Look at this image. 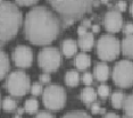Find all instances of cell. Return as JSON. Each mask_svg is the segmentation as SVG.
Instances as JSON below:
<instances>
[{
    "instance_id": "cell-34",
    "label": "cell",
    "mask_w": 133,
    "mask_h": 118,
    "mask_svg": "<svg viewBox=\"0 0 133 118\" xmlns=\"http://www.w3.org/2000/svg\"><path fill=\"white\" fill-rule=\"evenodd\" d=\"M104 118H119L118 115H116L115 113H107L105 115Z\"/></svg>"
},
{
    "instance_id": "cell-28",
    "label": "cell",
    "mask_w": 133,
    "mask_h": 118,
    "mask_svg": "<svg viewBox=\"0 0 133 118\" xmlns=\"http://www.w3.org/2000/svg\"><path fill=\"white\" fill-rule=\"evenodd\" d=\"M18 5H22V6H30V5H33L35 2H38V0H15Z\"/></svg>"
},
{
    "instance_id": "cell-32",
    "label": "cell",
    "mask_w": 133,
    "mask_h": 118,
    "mask_svg": "<svg viewBox=\"0 0 133 118\" xmlns=\"http://www.w3.org/2000/svg\"><path fill=\"white\" fill-rule=\"evenodd\" d=\"M87 33V27H84L83 25H81V26H78V29H77V34L80 35V36H82L84 35Z\"/></svg>"
},
{
    "instance_id": "cell-9",
    "label": "cell",
    "mask_w": 133,
    "mask_h": 118,
    "mask_svg": "<svg viewBox=\"0 0 133 118\" xmlns=\"http://www.w3.org/2000/svg\"><path fill=\"white\" fill-rule=\"evenodd\" d=\"M13 59L16 66L22 68H28L33 61L32 49L28 45H17L13 52Z\"/></svg>"
},
{
    "instance_id": "cell-24",
    "label": "cell",
    "mask_w": 133,
    "mask_h": 118,
    "mask_svg": "<svg viewBox=\"0 0 133 118\" xmlns=\"http://www.w3.org/2000/svg\"><path fill=\"white\" fill-rule=\"evenodd\" d=\"M109 92H110V87L106 84H101L99 85L98 87V94L101 96V98H106V96L109 95Z\"/></svg>"
},
{
    "instance_id": "cell-41",
    "label": "cell",
    "mask_w": 133,
    "mask_h": 118,
    "mask_svg": "<svg viewBox=\"0 0 133 118\" xmlns=\"http://www.w3.org/2000/svg\"><path fill=\"white\" fill-rule=\"evenodd\" d=\"M0 2H2V0H0Z\"/></svg>"
},
{
    "instance_id": "cell-1",
    "label": "cell",
    "mask_w": 133,
    "mask_h": 118,
    "mask_svg": "<svg viewBox=\"0 0 133 118\" xmlns=\"http://www.w3.org/2000/svg\"><path fill=\"white\" fill-rule=\"evenodd\" d=\"M60 31L59 18L43 6L32 8L25 17L24 32L33 44H49L58 36Z\"/></svg>"
},
{
    "instance_id": "cell-20",
    "label": "cell",
    "mask_w": 133,
    "mask_h": 118,
    "mask_svg": "<svg viewBox=\"0 0 133 118\" xmlns=\"http://www.w3.org/2000/svg\"><path fill=\"white\" fill-rule=\"evenodd\" d=\"M124 99H125V95H124V93L122 91H116V92H114L113 95H111V105H113V107L116 109L122 108Z\"/></svg>"
},
{
    "instance_id": "cell-23",
    "label": "cell",
    "mask_w": 133,
    "mask_h": 118,
    "mask_svg": "<svg viewBox=\"0 0 133 118\" xmlns=\"http://www.w3.org/2000/svg\"><path fill=\"white\" fill-rule=\"evenodd\" d=\"M63 118H91L84 111H71V113L66 114Z\"/></svg>"
},
{
    "instance_id": "cell-33",
    "label": "cell",
    "mask_w": 133,
    "mask_h": 118,
    "mask_svg": "<svg viewBox=\"0 0 133 118\" xmlns=\"http://www.w3.org/2000/svg\"><path fill=\"white\" fill-rule=\"evenodd\" d=\"M100 107H99V105L98 103H93L92 105V107H91V110H92V113L93 114H98L99 111H100Z\"/></svg>"
},
{
    "instance_id": "cell-40",
    "label": "cell",
    "mask_w": 133,
    "mask_h": 118,
    "mask_svg": "<svg viewBox=\"0 0 133 118\" xmlns=\"http://www.w3.org/2000/svg\"><path fill=\"white\" fill-rule=\"evenodd\" d=\"M102 1H104V2H107V1H108V0H102Z\"/></svg>"
},
{
    "instance_id": "cell-8",
    "label": "cell",
    "mask_w": 133,
    "mask_h": 118,
    "mask_svg": "<svg viewBox=\"0 0 133 118\" xmlns=\"http://www.w3.org/2000/svg\"><path fill=\"white\" fill-rule=\"evenodd\" d=\"M113 80L116 85L129 87L133 84V63L130 60H121L113 69Z\"/></svg>"
},
{
    "instance_id": "cell-13",
    "label": "cell",
    "mask_w": 133,
    "mask_h": 118,
    "mask_svg": "<svg viewBox=\"0 0 133 118\" xmlns=\"http://www.w3.org/2000/svg\"><path fill=\"white\" fill-rule=\"evenodd\" d=\"M95 44V36L92 33L87 32L84 35L80 36V40H78V45L83 51H89L91 50V48Z\"/></svg>"
},
{
    "instance_id": "cell-21",
    "label": "cell",
    "mask_w": 133,
    "mask_h": 118,
    "mask_svg": "<svg viewBox=\"0 0 133 118\" xmlns=\"http://www.w3.org/2000/svg\"><path fill=\"white\" fill-rule=\"evenodd\" d=\"M39 109V102L37 99L34 98H30L25 101V110L28 111L29 114H33L35 113Z\"/></svg>"
},
{
    "instance_id": "cell-18",
    "label": "cell",
    "mask_w": 133,
    "mask_h": 118,
    "mask_svg": "<svg viewBox=\"0 0 133 118\" xmlns=\"http://www.w3.org/2000/svg\"><path fill=\"white\" fill-rule=\"evenodd\" d=\"M9 67H10V64L7 54L2 50H0V80L6 76V74L9 71Z\"/></svg>"
},
{
    "instance_id": "cell-7",
    "label": "cell",
    "mask_w": 133,
    "mask_h": 118,
    "mask_svg": "<svg viewBox=\"0 0 133 118\" xmlns=\"http://www.w3.org/2000/svg\"><path fill=\"white\" fill-rule=\"evenodd\" d=\"M38 61L39 66L44 72H55L62 64V54L55 47H46L39 52Z\"/></svg>"
},
{
    "instance_id": "cell-27",
    "label": "cell",
    "mask_w": 133,
    "mask_h": 118,
    "mask_svg": "<svg viewBox=\"0 0 133 118\" xmlns=\"http://www.w3.org/2000/svg\"><path fill=\"white\" fill-rule=\"evenodd\" d=\"M123 31L126 35H132L133 34V24L132 23H128L125 24L123 27Z\"/></svg>"
},
{
    "instance_id": "cell-30",
    "label": "cell",
    "mask_w": 133,
    "mask_h": 118,
    "mask_svg": "<svg viewBox=\"0 0 133 118\" xmlns=\"http://www.w3.org/2000/svg\"><path fill=\"white\" fill-rule=\"evenodd\" d=\"M50 80H51V77H50V75L48 74V73H44V74H41L40 75L41 83H49Z\"/></svg>"
},
{
    "instance_id": "cell-10",
    "label": "cell",
    "mask_w": 133,
    "mask_h": 118,
    "mask_svg": "<svg viewBox=\"0 0 133 118\" xmlns=\"http://www.w3.org/2000/svg\"><path fill=\"white\" fill-rule=\"evenodd\" d=\"M104 24L107 31L111 33L119 32L123 29V17L118 10H109L105 15Z\"/></svg>"
},
{
    "instance_id": "cell-17",
    "label": "cell",
    "mask_w": 133,
    "mask_h": 118,
    "mask_svg": "<svg viewBox=\"0 0 133 118\" xmlns=\"http://www.w3.org/2000/svg\"><path fill=\"white\" fill-rule=\"evenodd\" d=\"M81 99H82V101L85 102V103H91V102L96 101L97 92L91 86H87V87H84L82 90V92H81Z\"/></svg>"
},
{
    "instance_id": "cell-12",
    "label": "cell",
    "mask_w": 133,
    "mask_h": 118,
    "mask_svg": "<svg viewBox=\"0 0 133 118\" xmlns=\"http://www.w3.org/2000/svg\"><path fill=\"white\" fill-rule=\"evenodd\" d=\"M62 49H63V53L66 57H68V58L73 57L77 51V43L73 39H66L62 43Z\"/></svg>"
},
{
    "instance_id": "cell-19",
    "label": "cell",
    "mask_w": 133,
    "mask_h": 118,
    "mask_svg": "<svg viewBox=\"0 0 133 118\" xmlns=\"http://www.w3.org/2000/svg\"><path fill=\"white\" fill-rule=\"evenodd\" d=\"M65 82L68 86H76L80 82V74L76 71H68L65 75Z\"/></svg>"
},
{
    "instance_id": "cell-39",
    "label": "cell",
    "mask_w": 133,
    "mask_h": 118,
    "mask_svg": "<svg viewBox=\"0 0 133 118\" xmlns=\"http://www.w3.org/2000/svg\"><path fill=\"white\" fill-rule=\"evenodd\" d=\"M15 118H19V116H18V115H17V116H15Z\"/></svg>"
},
{
    "instance_id": "cell-6",
    "label": "cell",
    "mask_w": 133,
    "mask_h": 118,
    "mask_svg": "<svg viewBox=\"0 0 133 118\" xmlns=\"http://www.w3.org/2000/svg\"><path fill=\"white\" fill-rule=\"evenodd\" d=\"M66 92L64 87L57 84L48 85L43 90V103L50 110H59L65 106Z\"/></svg>"
},
{
    "instance_id": "cell-37",
    "label": "cell",
    "mask_w": 133,
    "mask_h": 118,
    "mask_svg": "<svg viewBox=\"0 0 133 118\" xmlns=\"http://www.w3.org/2000/svg\"><path fill=\"white\" fill-rule=\"evenodd\" d=\"M130 10H131V15L133 16V2L131 4V8H130Z\"/></svg>"
},
{
    "instance_id": "cell-25",
    "label": "cell",
    "mask_w": 133,
    "mask_h": 118,
    "mask_svg": "<svg viewBox=\"0 0 133 118\" xmlns=\"http://www.w3.org/2000/svg\"><path fill=\"white\" fill-rule=\"evenodd\" d=\"M82 81H83V83L85 84V85H88V86L91 85L92 82H93V76H92V74H91V73H89V72L84 73L83 76H82Z\"/></svg>"
},
{
    "instance_id": "cell-11",
    "label": "cell",
    "mask_w": 133,
    "mask_h": 118,
    "mask_svg": "<svg viewBox=\"0 0 133 118\" xmlns=\"http://www.w3.org/2000/svg\"><path fill=\"white\" fill-rule=\"evenodd\" d=\"M93 74H95V76L98 81L105 82L109 77V67H108V65L105 63H98L95 67Z\"/></svg>"
},
{
    "instance_id": "cell-3",
    "label": "cell",
    "mask_w": 133,
    "mask_h": 118,
    "mask_svg": "<svg viewBox=\"0 0 133 118\" xmlns=\"http://www.w3.org/2000/svg\"><path fill=\"white\" fill-rule=\"evenodd\" d=\"M62 18L65 25H69L81 18L91 9L95 0H48Z\"/></svg>"
},
{
    "instance_id": "cell-5",
    "label": "cell",
    "mask_w": 133,
    "mask_h": 118,
    "mask_svg": "<svg viewBox=\"0 0 133 118\" xmlns=\"http://www.w3.org/2000/svg\"><path fill=\"white\" fill-rule=\"evenodd\" d=\"M30 77L22 71L11 72L7 77L6 87L11 95L22 96L26 94L30 89Z\"/></svg>"
},
{
    "instance_id": "cell-31",
    "label": "cell",
    "mask_w": 133,
    "mask_h": 118,
    "mask_svg": "<svg viewBox=\"0 0 133 118\" xmlns=\"http://www.w3.org/2000/svg\"><path fill=\"white\" fill-rule=\"evenodd\" d=\"M117 9H118V11H124L126 9V2L125 1H119L118 4H117Z\"/></svg>"
},
{
    "instance_id": "cell-2",
    "label": "cell",
    "mask_w": 133,
    "mask_h": 118,
    "mask_svg": "<svg viewBox=\"0 0 133 118\" xmlns=\"http://www.w3.org/2000/svg\"><path fill=\"white\" fill-rule=\"evenodd\" d=\"M22 24V13L10 1L0 2V41L6 42L17 34Z\"/></svg>"
},
{
    "instance_id": "cell-4",
    "label": "cell",
    "mask_w": 133,
    "mask_h": 118,
    "mask_svg": "<svg viewBox=\"0 0 133 118\" xmlns=\"http://www.w3.org/2000/svg\"><path fill=\"white\" fill-rule=\"evenodd\" d=\"M121 50L119 41L111 34H105L98 40L97 43V53L99 58L106 61L114 60L118 56Z\"/></svg>"
},
{
    "instance_id": "cell-15",
    "label": "cell",
    "mask_w": 133,
    "mask_h": 118,
    "mask_svg": "<svg viewBox=\"0 0 133 118\" xmlns=\"http://www.w3.org/2000/svg\"><path fill=\"white\" fill-rule=\"evenodd\" d=\"M122 51L126 57L133 59V34L132 35H128L122 42Z\"/></svg>"
},
{
    "instance_id": "cell-22",
    "label": "cell",
    "mask_w": 133,
    "mask_h": 118,
    "mask_svg": "<svg viewBox=\"0 0 133 118\" xmlns=\"http://www.w3.org/2000/svg\"><path fill=\"white\" fill-rule=\"evenodd\" d=\"M2 108H4L6 111L14 110V109L16 108V101H15L13 98H10V96H7V98H5L4 101H2Z\"/></svg>"
},
{
    "instance_id": "cell-16",
    "label": "cell",
    "mask_w": 133,
    "mask_h": 118,
    "mask_svg": "<svg viewBox=\"0 0 133 118\" xmlns=\"http://www.w3.org/2000/svg\"><path fill=\"white\" fill-rule=\"evenodd\" d=\"M124 118H133V93L126 95L123 102Z\"/></svg>"
},
{
    "instance_id": "cell-29",
    "label": "cell",
    "mask_w": 133,
    "mask_h": 118,
    "mask_svg": "<svg viewBox=\"0 0 133 118\" xmlns=\"http://www.w3.org/2000/svg\"><path fill=\"white\" fill-rule=\"evenodd\" d=\"M35 118H55V117H54L52 114L48 113V111H41L35 116Z\"/></svg>"
},
{
    "instance_id": "cell-36",
    "label": "cell",
    "mask_w": 133,
    "mask_h": 118,
    "mask_svg": "<svg viewBox=\"0 0 133 118\" xmlns=\"http://www.w3.org/2000/svg\"><path fill=\"white\" fill-rule=\"evenodd\" d=\"M92 30H93V32H99L100 31V27H99V25H93L92 26Z\"/></svg>"
},
{
    "instance_id": "cell-35",
    "label": "cell",
    "mask_w": 133,
    "mask_h": 118,
    "mask_svg": "<svg viewBox=\"0 0 133 118\" xmlns=\"http://www.w3.org/2000/svg\"><path fill=\"white\" fill-rule=\"evenodd\" d=\"M82 25L84 26V27H89L90 25H91V22H90L89 19H85V20H83V24Z\"/></svg>"
},
{
    "instance_id": "cell-38",
    "label": "cell",
    "mask_w": 133,
    "mask_h": 118,
    "mask_svg": "<svg viewBox=\"0 0 133 118\" xmlns=\"http://www.w3.org/2000/svg\"><path fill=\"white\" fill-rule=\"evenodd\" d=\"M23 111H24V109H22V108H21V109H18V113H19V114H22Z\"/></svg>"
},
{
    "instance_id": "cell-14",
    "label": "cell",
    "mask_w": 133,
    "mask_h": 118,
    "mask_svg": "<svg viewBox=\"0 0 133 118\" xmlns=\"http://www.w3.org/2000/svg\"><path fill=\"white\" fill-rule=\"evenodd\" d=\"M90 65H91V58H90V56H88L87 53L81 52L76 56V58H75V66L77 67V69L84 71V69H87Z\"/></svg>"
},
{
    "instance_id": "cell-26",
    "label": "cell",
    "mask_w": 133,
    "mask_h": 118,
    "mask_svg": "<svg viewBox=\"0 0 133 118\" xmlns=\"http://www.w3.org/2000/svg\"><path fill=\"white\" fill-rule=\"evenodd\" d=\"M42 90L43 89H42V85L40 83H34V85H32L31 87V92L33 95H39L42 92Z\"/></svg>"
}]
</instances>
